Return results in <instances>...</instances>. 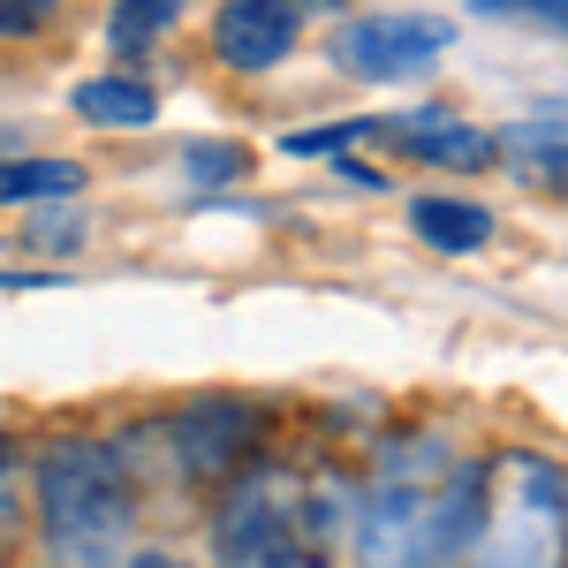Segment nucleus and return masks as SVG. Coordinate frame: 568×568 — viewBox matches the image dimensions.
<instances>
[{"label": "nucleus", "mask_w": 568, "mask_h": 568, "mask_svg": "<svg viewBox=\"0 0 568 568\" xmlns=\"http://www.w3.org/2000/svg\"><path fill=\"white\" fill-rule=\"evenodd\" d=\"M493 463L455 455L439 433H387L349 508L356 568H463L485 524Z\"/></svg>", "instance_id": "nucleus-1"}, {"label": "nucleus", "mask_w": 568, "mask_h": 568, "mask_svg": "<svg viewBox=\"0 0 568 568\" xmlns=\"http://www.w3.org/2000/svg\"><path fill=\"white\" fill-rule=\"evenodd\" d=\"M356 485L304 463H251L213 500V568H334Z\"/></svg>", "instance_id": "nucleus-2"}, {"label": "nucleus", "mask_w": 568, "mask_h": 568, "mask_svg": "<svg viewBox=\"0 0 568 568\" xmlns=\"http://www.w3.org/2000/svg\"><path fill=\"white\" fill-rule=\"evenodd\" d=\"M31 516L53 568H122L136 524V485L114 439L53 433L31 455Z\"/></svg>", "instance_id": "nucleus-3"}, {"label": "nucleus", "mask_w": 568, "mask_h": 568, "mask_svg": "<svg viewBox=\"0 0 568 568\" xmlns=\"http://www.w3.org/2000/svg\"><path fill=\"white\" fill-rule=\"evenodd\" d=\"M568 561V478L538 447H508L485 485V524L463 568H561Z\"/></svg>", "instance_id": "nucleus-4"}, {"label": "nucleus", "mask_w": 568, "mask_h": 568, "mask_svg": "<svg viewBox=\"0 0 568 568\" xmlns=\"http://www.w3.org/2000/svg\"><path fill=\"white\" fill-rule=\"evenodd\" d=\"M114 447H122V455H160L168 485H182V493H220L227 478H243V470L258 463L265 409L243 402V394H197V402L168 409L160 425L114 439Z\"/></svg>", "instance_id": "nucleus-5"}, {"label": "nucleus", "mask_w": 568, "mask_h": 568, "mask_svg": "<svg viewBox=\"0 0 568 568\" xmlns=\"http://www.w3.org/2000/svg\"><path fill=\"white\" fill-rule=\"evenodd\" d=\"M447 45H455L447 16H349L334 31V69L356 84H402V77L433 69Z\"/></svg>", "instance_id": "nucleus-6"}, {"label": "nucleus", "mask_w": 568, "mask_h": 568, "mask_svg": "<svg viewBox=\"0 0 568 568\" xmlns=\"http://www.w3.org/2000/svg\"><path fill=\"white\" fill-rule=\"evenodd\" d=\"M205 39H213V61L227 77H265L304 39V0H220Z\"/></svg>", "instance_id": "nucleus-7"}, {"label": "nucleus", "mask_w": 568, "mask_h": 568, "mask_svg": "<svg viewBox=\"0 0 568 568\" xmlns=\"http://www.w3.org/2000/svg\"><path fill=\"white\" fill-rule=\"evenodd\" d=\"M372 136L402 152V160H425V168H447V175H478L493 168V136L470 130L463 114H447V106H409V114H379Z\"/></svg>", "instance_id": "nucleus-8"}, {"label": "nucleus", "mask_w": 568, "mask_h": 568, "mask_svg": "<svg viewBox=\"0 0 568 568\" xmlns=\"http://www.w3.org/2000/svg\"><path fill=\"white\" fill-rule=\"evenodd\" d=\"M493 160H500L516 182H530V190L568 197V114L561 106H538V114H524V122L493 130Z\"/></svg>", "instance_id": "nucleus-9"}, {"label": "nucleus", "mask_w": 568, "mask_h": 568, "mask_svg": "<svg viewBox=\"0 0 568 568\" xmlns=\"http://www.w3.org/2000/svg\"><path fill=\"white\" fill-rule=\"evenodd\" d=\"M409 227H417V243H433L447 258H470V251L493 243V213L478 197H455V190H417L409 197Z\"/></svg>", "instance_id": "nucleus-10"}, {"label": "nucleus", "mask_w": 568, "mask_h": 568, "mask_svg": "<svg viewBox=\"0 0 568 568\" xmlns=\"http://www.w3.org/2000/svg\"><path fill=\"white\" fill-rule=\"evenodd\" d=\"M69 106H77V122H91V130H152L160 122V91L144 84L136 69L84 77V84L69 91Z\"/></svg>", "instance_id": "nucleus-11"}, {"label": "nucleus", "mask_w": 568, "mask_h": 568, "mask_svg": "<svg viewBox=\"0 0 568 568\" xmlns=\"http://www.w3.org/2000/svg\"><path fill=\"white\" fill-rule=\"evenodd\" d=\"M84 190L77 160H0V205H69Z\"/></svg>", "instance_id": "nucleus-12"}, {"label": "nucleus", "mask_w": 568, "mask_h": 568, "mask_svg": "<svg viewBox=\"0 0 568 568\" xmlns=\"http://www.w3.org/2000/svg\"><path fill=\"white\" fill-rule=\"evenodd\" d=\"M182 8H190V0H114L106 39H114V53H144L168 23H182Z\"/></svg>", "instance_id": "nucleus-13"}, {"label": "nucleus", "mask_w": 568, "mask_h": 568, "mask_svg": "<svg viewBox=\"0 0 568 568\" xmlns=\"http://www.w3.org/2000/svg\"><path fill=\"white\" fill-rule=\"evenodd\" d=\"M470 16H485V23H516V31H546V39H568V0H470Z\"/></svg>", "instance_id": "nucleus-14"}, {"label": "nucleus", "mask_w": 568, "mask_h": 568, "mask_svg": "<svg viewBox=\"0 0 568 568\" xmlns=\"http://www.w3.org/2000/svg\"><path fill=\"white\" fill-rule=\"evenodd\" d=\"M182 175L205 182V190H213V182H243V175H251V152H243V144L205 136V144H190V152H182Z\"/></svg>", "instance_id": "nucleus-15"}, {"label": "nucleus", "mask_w": 568, "mask_h": 568, "mask_svg": "<svg viewBox=\"0 0 568 568\" xmlns=\"http://www.w3.org/2000/svg\"><path fill=\"white\" fill-rule=\"evenodd\" d=\"M31 243H39V251H61V258L84 251V213H77V205H39V213H31Z\"/></svg>", "instance_id": "nucleus-16"}, {"label": "nucleus", "mask_w": 568, "mask_h": 568, "mask_svg": "<svg viewBox=\"0 0 568 568\" xmlns=\"http://www.w3.org/2000/svg\"><path fill=\"white\" fill-rule=\"evenodd\" d=\"M53 16H61V0H0V39H45Z\"/></svg>", "instance_id": "nucleus-17"}, {"label": "nucleus", "mask_w": 568, "mask_h": 568, "mask_svg": "<svg viewBox=\"0 0 568 568\" xmlns=\"http://www.w3.org/2000/svg\"><path fill=\"white\" fill-rule=\"evenodd\" d=\"M23 463H16V439L0 433V546L16 538V524H23Z\"/></svg>", "instance_id": "nucleus-18"}, {"label": "nucleus", "mask_w": 568, "mask_h": 568, "mask_svg": "<svg viewBox=\"0 0 568 568\" xmlns=\"http://www.w3.org/2000/svg\"><path fill=\"white\" fill-rule=\"evenodd\" d=\"M53 281H61V273H8V265H0V288H53Z\"/></svg>", "instance_id": "nucleus-19"}, {"label": "nucleus", "mask_w": 568, "mask_h": 568, "mask_svg": "<svg viewBox=\"0 0 568 568\" xmlns=\"http://www.w3.org/2000/svg\"><path fill=\"white\" fill-rule=\"evenodd\" d=\"M122 568H190V561H175V554H130Z\"/></svg>", "instance_id": "nucleus-20"}]
</instances>
